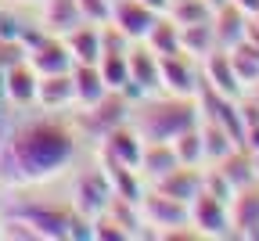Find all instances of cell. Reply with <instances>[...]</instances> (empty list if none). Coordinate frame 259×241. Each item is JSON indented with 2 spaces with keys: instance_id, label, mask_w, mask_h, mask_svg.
<instances>
[{
  "instance_id": "3957f363",
  "label": "cell",
  "mask_w": 259,
  "mask_h": 241,
  "mask_svg": "<svg viewBox=\"0 0 259 241\" xmlns=\"http://www.w3.org/2000/svg\"><path fill=\"white\" fill-rule=\"evenodd\" d=\"M112 184L105 177V169L101 162L97 166H83L72 173V191H69V205H72V213L94 220V216H101L108 209V202H112Z\"/></svg>"
},
{
  "instance_id": "2e32d148",
  "label": "cell",
  "mask_w": 259,
  "mask_h": 241,
  "mask_svg": "<svg viewBox=\"0 0 259 241\" xmlns=\"http://www.w3.org/2000/svg\"><path fill=\"white\" fill-rule=\"evenodd\" d=\"M72 83H76V108H90V105H97V101L108 94V87H105L101 68H97V65L76 61L72 65Z\"/></svg>"
},
{
  "instance_id": "d6986e66",
  "label": "cell",
  "mask_w": 259,
  "mask_h": 241,
  "mask_svg": "<svg viewBox=\"0 0 259 241\" xmlns=\"http://www.w3.org/2000/svg\"><path fill=\"white\" fill-rule=\"evenodd\" d=\"M141 4H148V8L158 11V15H166V11H169V0H141Z\"/></svg>"
},
{
  "instance_id": "6da1fadb",
  "label": "cell",
  "mask_w": 259,
  "mask_h": 241,
  "mask_svg": "<svg viewBox=\"0 0 259 241\" xmlns=\"http://www.w3.org/2000/svg\"><path fill=\"white\" fill-rule=\"evenodd\" d=\"M79 155V130L65 112L15 123L0 137V187H44L69 173Z\"/></svg>"
},
{
  "instance_id": "277c9868",
  "label": "cell",
  "mask_w": 259,
  "mask_h": 241,
  "mask_svg": "<svg viewBox=\"0 0 259 241\" xmlns=\"http://www.w3.org/2000/svg\"><path fill=\"white\" fill-rule=\"evenodd\" d=\"M187 220H191V230L198 237H231L234 227H231V202L212 194V191H198L191 202H187Z\"/></svg>"
},
{
  "instance_id": "ffe728a7",
  "label": "cell",
  "mask_w": 259,
  "mask_h": 241,
  "mask_svg": "<svg viewBox=\"0 0 259 241\" xmlns=\"http://www.w3.org/2000/svg\"><path fill=\"white\" fill-rule=\"evenodd\" d=\"M4 4H15V8H36L40 0H4Z\"/></svg>"
},
{
  "instance_id": "e0dca14e",
  "label": "cell",
  "mask_w": 259,
  "mask_h": 241,
  "mask_svg": "<svg viewBox=\"0 0 259 241\" xmlns=\"http://www.w3.org/2000/svg\"><path fill=\"white\" fill-rule=\"evenodd\" d=\"M144 44H148L155 54H177V51H180V25H177L169 15H158L155 25L148 29Z\"/></svg>"
},
{
  "instance_id": "ac0fdd59",
  "label": "cell",
  "mask_w": 259,
  "mask_h": 241,
  "mask_svg": "<svg viewBox=\"0 0 259 241\" xmlns=\"http://www.w3.org/2000/svg\"><path fill=\"white\" fill-rule=\"evenodd\" d=\"M25 25H29V22H25V15H22V8L4 4V0H0V44H18Z\"/></svg>"
},
{
  "instance_id": "4fadbf2b",
  "label": "cell",
  "mask_w": 259,
  "mask_h": 241,
  "mask_svg": "<svg viewBox=\"0 0 259 241\" xmlns=\"http://www.w3.org/2000/svg\"><path fill=\"white\" fill-rule=\"evenodd\" d=\"M231 227L238 237H259V180L231 194Z\"/></svg>"
},
{
  "instance_id": "5b68a950",
  "label": "cell",
  "mask_w": 259,
  "mask_h": 241,
  "mask_svg": "<svg viewBox=\"0 0 259 241\" xmlns=\"http://www.w3.org/2000/svg\"><path fill=\"white\" fill-rule=\"evenodd\" d=\"M8 213L22 216L32 230H36L40 241H61V237H69V223H72V205L65 202V205H47L40 198H25L22 205H11Z\"/></svg>"
},
{
  "instance_id": "9c48e42d",
  "label": "cell",
  "mask_w": 259,
  "mask_h": 241,
  "mask_svg": "<svg viewBox=\"0 0 259 241\" xmlns=\"http://www.w3.org/2000/svg\"><path fill=\"white\" fill-rule=\"evenodd\" d=\"M25 61L36 68V76H58V72H72V51L65 47L61 36H51V32H44V36L36 44L25 47Z\"/></svg>"
},
{
  "instance_id": "30bf717a",
  "label": "cell",
  "mask_w": 259,
  "mask_h": 241,
  "mask_svg": "<svg viewBox=\"0 0 259 241\" xmlns=\"http://www.w3.org/2000/svg\"><path fill=\"white\" fill-rule=\"evenodd\" d=\"M158 11H151L141 0H112V11H108V25L119 29L130 44H141L148 36V29L155 25Z\"/></svg>"
},
{
  "instance_id": "8992f818",
  "label": "cell",
  "mask_w": 259,
  "mask_h": 241,
  "mask_svg": "<svg viewBox=\"0 0 259 241\" xmlns=\"http://www.w3.org/2000/svg\"><path fill=\"white\" fill-rule=\"evenodd\" d=\"M158 72H162V90L177 97H198L202 90V61L191 58L187 51L177 54H158Z\"/></svg>"
},
{
  "instance_id": "7c38bea8",
  "label": "cell",
  "mask_w": 259,
  "mask_h": 241,
  "mask_svg": "<svg viewBox=\"0 0 259 241\" xmlns=\"http://www.w3.org/2000/svg\"><path fill=\"white\" fill-rule=\"evenodd\" d=\"M36 108H40V112H69V108H76V83H72V72L40 76Z\"/></svg>"
},
{
  "instance_id": "8fae6325",
  "label": "cell",
  "mask_w": 259,
  "mask_h": 241,
  "mask_svg": "<svg viewBox=\"0 0 259 241\" xmlns=\"http://www.w3.org/2000/svg\"><path fill=\"white\" fill-rule=\"evenodd\" d=\"M36 87H40V76L25 58L11 61L0 72V90H4L8 105H15V108H36Z\"/></svg>"
},
{
  "instance_id": "52a82bcc",
  "label": "cell",
  "mask_w": 259,
  "mask_h": 241,
  "mask_svg": "<svg viewBox=\"0 0 259 241\" xmlns=\"http://www.w3.org/2000/svg\"><path fill=\"white\" fill-rule=\"evenodd\" d=\"M137 209H141V220L144 227H155V234H173L180 227H191L187 220V202H177L169 194H162L155 187H148L137 202Z\"/></svg>"
},
{
  "instance_id": "9a60e30c",
  "label": "cell",
  "mask_w": 259,
  "mask_h": 241,
  "mask_svg": "<svg viewBox=\"0 0 259 241\" xmlns=\"http://www.w3.org/2000/svg\"><path fill=\"white\" fill-rule=\"evenodd\" d=\"M61 40L72 51V58L83 61V65H97V58H101V51H105V32H101L97 22H79L76 29L65 32Z\"/></svg>"
},
{
  "instance_id": "5bb4252c",
  "label": "cell",
  "mask_w": 259,
  "mask_h": 241,
  "mask_svg": "<svg viewBox=\"0 0 259 241\" xmlns=\"http://www.w3.org/2000/svg\"><path fill=\"white\" fill-rule=\"evenodd\" d=\"M36 11H40L36 22L44 25V32H51V36H65L69 29L87 22L83 11H79V0H40Z\"/></svg>"
},
{
  "instance_id": "7a4b0ae2",
  "label": "cell",
  "mask_w": 259,
  "mask_h": 241,
  "mask_svg": "<svg viewBox=\"0 0 259 241\" xmlns=\"http://www.w3.org/2000/svg\"><path fill=\"white\" fill-rule=\"evenodd\" d=\"M202 112H198V97H177V94H148V97H137L130 105V126L141 133L144 144H155V141H173L184 130L198 126Z\"/></svg>"
},
{
  "instance_id": "ba28073f",
  "label": "cell",
  "mask_w": 259,
  "mask_h": 241,
  "mask_svg": "<svg viewBox=\"0 0 259 241\" xmlns=\"http://www.w3.org/2000/svg\"><path fill=\"white\" fill-rule=\"evenodd\" d=\"M130 90L126 97L137 101L148 94H162V72H158V54L141 40V44H130Z\"/></svg>"
}]
</instances>
